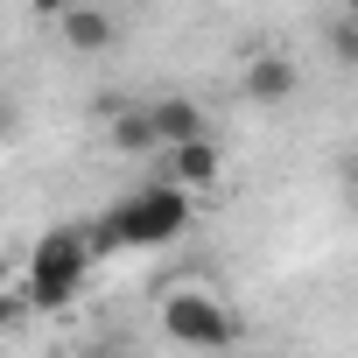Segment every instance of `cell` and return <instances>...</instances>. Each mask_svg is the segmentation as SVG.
Returning <instances> with one entry per match:
<instances>
[{
  "label": "cell",
  "mask_w": 358,
  "mask_h": 358,
  "mask_svg": "<svg viewBox=\"0 0 358 358\" xmlns=\"http://www.w3.org/2000/svg\"><path fill=\"white\" fill-rule=\"evenodd\" d=\"M190 190L176 183H148V190H127L120 204H106V225L120 239V253H155V246H176L190 232Z\"/></svg>",
  "instance_id": "cell-1"
},
{
  "label": "cell",
  "mask_w": 358,
  "mask_h": 358,
  "mask_svg": "<svg viewBox=\"0 0 358 358\" xmlns=\"http://www.w3.org/2000/svg\"><path fill=\"white\" fill-rule=\"evenodd\" d=\"M99 260H92V246H85V225H57V232H43L36 239V253H29V309H64V302H78V288H85V274H92Z\"/></svg>",
  "instance_id": "cell-2"
},
{
  "label": "cell",
  "mask_w": 358,
  "mask_h": 358,
  "mask_svg": "<svg viewBox=\"0 0 358 358\" xmlns=\"http://www.w3.org/2000/svg\"><path fill=\"white\" fill-rule=\"evenodd\" d=\"M162 330L183 344V351H225V344L239 337L232 309H225L211 288H169V295H162Z\"/></svg>",
  "instance_id": "cell-3"
},
{
  "label": "cell",
  "mask_w": 358,
  "mask_h": 358,
  "mask_svg": "<svg viewBox=\"0 0 358 358\" xmlns=\"http://www.w3.org/2000/svg\"><path fill=\"white\" fill-rule=\"evenodd\" d=\"M148 127H155V148H162V155H169V148H183V141H204V134H211L204 106H197V99H183V92L148 99Z\"/></svg>",
  "instance_id": "cell-4"
},
{
  "label": "cell",
  "mask_w": 358,
  "mask_h": 358,
  "mask_svg": "<svg viewBox=\"0 0 358 358\" xmlns=\"http://www.w3.org/2000/svg\"><path fill=\"white\" fill-rule=\"evenodd\" d=\"M218 176H225V148L204 134V141H183V148H169V183L176 190H218Z\"/></svg>",
  "instance_id": "cell-5"
},
{
  "label": "cell",
  "mask_w": 358,
  "mask_h": 358,
  "mask_svg": "<svg viewBox=\"0 0 358 358\" xmlns=\"http://www.w3.org/2000/svg\"><path fill=\"white\" fill-rule=\"evenodd\" d=\"M239 92H246L253 106H288V99L302 92V71H295V57H281V50H267V57H253V64H246V78H239Z\"/></svg>",
  "instance_id": "cell-6"
},
{
  "label": "cell",
  "mask_w": 358,
  "mask_h": 358,
  "mask_svg": "<svg viewBox=\"0 0 358 358\" xmlns=\"http://www.w3.org/2000/svg\"><path fill=\"white\" fill-rule=\"evenodd\" d=\"M57 29H64V43H71L78 57H99V50H113V36H120L106 8H71V15L57 22Z\"/></svg>",
  "instance_id": "cell-7"
},
{
  "label": "cell",
  "mask_w": 358,
  "mask_h": 358,
  "mask_svg": "<svg viewBox=\"0 0 358 358\" xmlns=\"http://www.w3.org/2000/svg\"><path fill=\"white\" fill-rule=\"evenodd\" d=\"M106 134L120 155H155V127H148V106H106Z\"/></svg>",
  "instance_id": "cell-8"
},
{
  "label": "cell",
  "mask_w": 358,
  "mask_h": 358,
  "mask_svg": "<svg viewBox=\"0 0 358 358\" xmlns=\"http://www.w3.org/2000/svg\"><path fill=\"white\" fill-rule=\"evenodd\" d=\"M323 36H330V57H337L344 71H358V15H344V22H330Z\"/></svg>",
  "instance_id": "cell-9"
},
{
  "label": "cell",
  "mask_w": 358,
  "mask_h": 358,
  "mask_svg": "<svg viewBox=\"0 0 358 358\" xmlns=\"http://www.w3.org/2000/svg\"><path fill=\"white\" fill-rule=\"evenodd\" d=\"M22 316H29V302H22V295H8V288H0V330H15Z\"/></svg>",
  "instance_id": "cell-10"
},
{
  "label": "cell",
  "mask_w": 358,
  "mask_h": 358,
  "mask_svg": "<svg viewBox=\"0 0 358 358\" xmlns=\"http://www.w3.org/2000/svg\"><path fill=\"white\" fill-rule=\"evenodd\" d=\"M29 8H36V15H43V22H64V15H71V8H78V0H29Z\"/></svg>",
  "instance_id": "cell-11"
},
{
  "label": "cell",
  "mask_w": 358,
  "mask_h": 358,
  "mask_svg": "<svg viewBox=\"0 0 358 358\" xmlns=\"http://www.w3.org/2000/svg\"><path fill=\"white\" fill-rule=\"evenodd\" d=\"M85 358H134V351H127V344H92Z\"/></svg>",
  "instance_id": "cell-12"
},
{
  "label": "cell",
  "mask_w": 358,
  "mask_h": 358,
  "mask_svg": "<svg viewBox=\"0 0 358 358\" xmlns=\"http://www.w3.org/2000/svg\"><path fill=\"white\" fill-rule=\"evenodd\" d=\"M8 134H15V106H8V99H0V141H8Z\"/></svg>",
  "instance_id": "cell-13"
},
{
  "label": "cell",
  "mask_w": 358,
  "mask_h": 358,
  "mask_svg": "<svg viewBox=\"0 0 358 358\" xmlns=\"http://www.w3.org/2000/svg\"><path fill=\"white\" fill-rule=\"evenodd\" d=\"M344 8H351V15H358V0H344Z\"/></svg>",
  "instance_id": "cell-14"
}]
</instances>
